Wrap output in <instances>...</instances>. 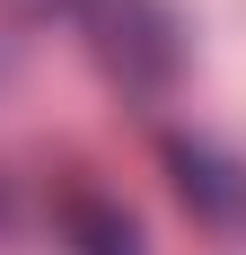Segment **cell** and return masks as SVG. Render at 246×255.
<instances>
[{
    "mask_svg": "<svg viewBox=\"0 0 246 255\" xmlns=\"http://www.w3.org/2000/svg\"><path fill=\"white\" fill-rule=\"evenodd\" d=\"M88 26H97V53L106 71L123 79V88H167L176 62H185V44H176V18L158 9V0H88Z\"/></svg>",
    "mask_w": 246,
    "mask_h": 255,
    "instance_id": "6da1fadb",
    "label": "cell"
},
{
    "mask_svg": "<svg viewBox=\"0 0 246 255\" xmlns=\"http://www.w3.org/2000/svg\"><path fill=\"white\" fill-rule=\"evenodd\" d=\"M176 185H185V203L211 211V220H238V211H246L238 167H229V158H211V150H176Z\"/></svg>",
    "mask_w": 246,
    "mask_h": 255,
    "instance_id": "7a4b0ae2",
    "label": "cell"
},
{
    "mask_svg": "<svg viewBox=\"0 0 246 255\" xmlns=\"http://www.w3.org/2000/svg\"><path fill=\"white\" fill-rule=\"evenodd\" d=\"M71 238H79V255H132V247H141L132 220L106 211V203H71Z\"/></svg>",
    "mask_w": 246,
    "mask_h": 255,
    "instance_id": "3957f363",
    "label": "cell"
}]
</instances>
